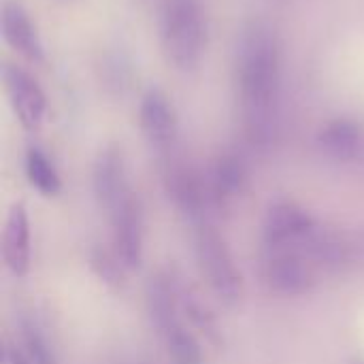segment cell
Instances as JSON below:
<instances>
[{
  "mask_svg": "<svg viewBox=\"0 0 364 364\" xmlns=\"http://www.w3.org/2000/svg\"><path fill=\"white\" fill-rule=\"evenodd\" d=\"M0 30L11 49L30 62H43L45 49L36 26L32 23L26 6L19 0H4L0 6Z\"/></svg>",
  "mask_w": 364,
  "mask_h": 364,
  "instance_id": "9",
  "label": "cell"
},
{
  "mask_svg": "<svg viewBox=\"0 0 364 364\" xmlns=\"http://www.w3.org/2000/svg\"><path fill=\"white\" fill-rule=\"evenodd\" d=\"M194 243H196L194 247H196L200 271L207 277L211 290L226 307H237L243 301L245 286H243V275L237 269L226 241L218 235L213 226L200 222L196 224Z\"/></svg>",
  "mask_w": 364,
  "mask_h": 364,
  "instance_id": "3",
  "label": "cell"
},
{
  "mask_svg": "<svg viewBox=\"0 0 364 364\" xmlns=\"http://www.w3.org/2000/svg\"><path fill=\"white\" fill-rule=\"evenodd\" d=\"M147 311L151 324L156 326L158 335L162 337L179 322V290L168 282V277L156 275L147 284Z\"/></svg>",
  "mask_w": 364,
  "mask_h": 364,
  "instance_id": "12",
  "label": "cell"
},
{
  "mask_svg": "<svg viewBox=\"0 0 364 364\" xmlns=\"http://www.w3.org/2000/svg\"><path fill=\"white\" fill-rule=\"evenodd\" d=\"M113 222L115 254L126 271H136L143 262V211L139 198L128 192L126 198L109 213Z\"/></svg>",
  "mask_w": 364,
  "mask_h": 364,
  "instance_id": "6",
  "label": "cell"
},
{
  "mask_svg": "<svg viewBox=\"0 0 364 364\" xmlns=\"http://www.w3.org/2000/svg\"><path fill=\"white\" fill-rule=\"evenodd\" d=\"M160 41L166 60L179 70H194L207 47V23L198 0H164Z\"/></svg>",
  "mask_w": 364,
  "mask_h": 364,
  "instance_id": "2",
  "label": "cell"
},
{
  "mask_svg": "<svg viewBox=\"0 0 364 364\" xmlns=\"http://www.w3.org/2000/svg\"><path fill=\"white\" fill-rule=\"evenodd\" d=\"M92 186H94V196H96L98 205L105 207L109 213L130 192L126 186L122 149L117 145H107L105 149L98 151L94 171H92Z\"/></svg>",
  "mask_w": 364,
  "mask_h": 364,
  "instance_id": "10",
  "label": "cell"
},
{
  "mask_svg": "<svg viewBox=\"0 0 364 364\" xmlns=\"http://www.w3.org/2000/svg\"><path fill=\"white\" fill-rule=\"evenodd\" d=\"M2 258L15 277H26L30 271V220L23 203H13L2 232Z\"/></svg>",
  "mask_w": 364,
  "mask_h": 364,
  "instance_id": "11",
  "label": "cell"
},
{
  "mask_svg": "<svg viewBox=\"0 0 364 364\" xmlns=\"http://www.w3.org/2000/svg\"><path fill=\"white\" fill-rule=\"evenodd\" d=\"M247 186V168L241 158L226 154L215 162L213 168V179H211V190L213 198L218 203H226L237 198Z\"/></svg>",
  "mask_w": 364,
  "mask_h": 364,
  "instance_id": "14",
  "label": "cell"
},
{
  "mask_svg": "<svg viewBox=\"0 0 364 364\" xmlns=\"http://www.w3.org/2000/svg\"><path fill=\"white\" fill-rule=\"evenodd\" d=\"M141 132L156 149H168L177 134V115L162 90H147L139 109Z\"/></svg>",
  "mask_w": 364,
  "mask_h": 364,
  "instance_id": "8",
  "label": "cell"
},
{
  "mask_svg": "<svg viewBox=\"0 0 364 364\" xmlns=\"http://www.w3.org/2000/svg\"><path fill=\"white\" fill-rule=\"evenodd\" d=\"M262 277L273 292L284 296L307 294L318 282L314 264L294 247L267 250L262 262Z\"/></svg>",
  "mask_w": 364,
  "mask_h": 364,
  "instance_id": "4",
  "label": "cell"
},
{
  "mask_svg": "<svg viewBox=\"0 0 364 364\" xmlns=\"http://www.w3.org/2000/svg\"><path fill=\"white\" fill-rule=\"evenodd\" d=\"M316 218L294 200H275L262 220V243L267 250L294 247L318 230Z\"/></svg>",
  "mask_w": 364,
  "mask_h": 364,
  "instance_id": "5",
  "label": "cell"
},
{
  "mask_svg": "<svg viewBox=\"0 0 364 364\" xmlns=\"http://www.w3.org/2000/svg\"><path fill=\"white\" fill-rule=\"evenodd\" d=\"M162 341L175 364H203L200 343L183 324H177L168 333H164Z\"/></svg>",
  "mask_w": 364,
  "mask_h": 364,
  "instance_id": "17",
  "label": "cell"
},
{
  "mask_svg": "<svg viewBox=\"0 0 364 364\" xmlns=\"http://www.w3.org/2000/svg\"><path fill=\"white\" fill-rule=\"evenodd\" d=\"M352 243H354V247H358V250H363L364 252V230L363 232H356V235L352 237Z\"/></svg>",
  "mask_w": 364,
  "mask_h": 364,
  "instance_id": "21",
  "label": "cell"
},
{
  "mask_svg": "<svg viewBox=\"0 0 364 364\" xmlns=\"http://www.w3.org/2000/svg\"><path fill=\"white\" fill-rule=\"evenodd\" d=\"M90 269L94 271V275L111 290H122L124 288V264L117 258V254L113 256L111 252L102 250V247H92L90 256H87Z\"/></svg>",
  "mask_w": 364,
  "mask_h": 364,
  "instance_id": "19",
  "label": "cell"
},
{
  "mask_svg": "<svg viewBox=\"0 0 364 364\" xmlns=\"http://www.w3.org/2000/svg\"><path fill=\"white\" fill-rule=\"evenodd\" d=\"M179 309L186 314L190 324L194 328H198L211 343H215V346L222 343V331L218 326L215 316L211 314V309L196 294L179 290Z\"/></svg>",
  "mask_w": 364,
  "mask_h": 364,
  "instance_id": "16",
  "label": "cell"
},
{
  "mask_svg": "<svg viewBox=\"0 0 364 364\" xmlns=\"http://www.w3.org/2000/svg\"><path fill=\"white\" fill-rule=\"evenodd\" d=\"M237 66L247 139L264 147L275 134V105L279 92V45L267 26L252 23L243 32Z\"/></svg>",
  "mask_w": 364,
  "mask_h": 364,
  "instance_id": "1",
  "label": "cell"
},
{
  "mask_svg": "<svg viewBox=\"0 0 364 364\" xmlns=\"http://www.w3.org/2000/svg\"><path fill=\"white\" fill-rule=\"evenodd\" d=\"M26 175L32 188L38 190L43 196H58L62 190V179L53 162L38 147H30L26 154Z\"/></svg>",
  "mask_w": 364,
  "mask_h": 364,
  "instance_id": "15",
  "label": "cell"
},
{
  "mask_svg": "<svg viewBox=\"0 0 364 364\" xmlns=\"http://www.w3.org/2000/svg\"><path fill=\"white\" fill-rule=\"evenodd\" d=\"M354 364H364V363H354Z\"/></svg>",
  "mask_w": 364,
  "mask_h": 364,
  "instance_id": "22",
  "label": "cell"
},
{
  "mask_svg": "<svg viewBox=\"0 0 364 364\" xmlns=\"http://www.w3.org/2000/svg\"><path fill=\"white\" fill-rule=\"evenodd\" d=\"M4 92L9 96V102L21 122L23 128L36 130L43 124L45 111H47V98L36 79H32L26 70H21L15 64H2L0 70Z\"/></svg>",
  "mask_w": 364,
  "mask_h": 364,
  "instance_id": "7",
  "label": "cell"
},
{
  "mask_svg": "<svg viewBox=\"0 0 364 364\" xmlns=\"http://www.w3.org/2000/svg\"><path fill=\"white\" fill-rule=\"evenodd\" d=\"M318 145L328 158L352 162L363 149V132L358 124L350 119H333L318 132Z\"/></svg>",
  "mask_w": 364,
  "mask_h": 364,
  "instance_id": "13",
  "label": "cell"
},
{
  "mask_svg": "<svg viewBox=\"0 0 364 364\" xmlns=\"http://www.w3.org/2000/svg\"><path fill=\"white\" fill-rule=\"evenodd\" d=\"M19 341H21V354L34 364H58L55 360V354L47 341V337L41 333V328L28 320V318H21L19 320Z\"/></svg>",
  "mask_w": 364,
  "mask_h": 364,
  "instance_id": "18",
  "label": "cell"
},
{
  "mask_svg": "<svg viewBox=\"0 0 364 364\" xmlns=\"http://www.w3.org/2000/svg\"><path fill=\"white\" fill-rule=\"evenodd\" d=\"M6 360H9V364H34L21 354V350H13V348L6 350Z\"/></svg>",
  "mask_w": 364,
  "mask_h": 364,
  "instance_id": "20",
  "label": "cell"
}]
</instances>
